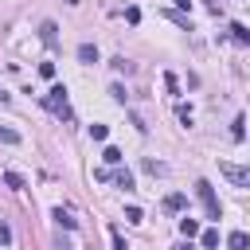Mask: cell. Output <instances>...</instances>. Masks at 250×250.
<instances>
[{
    "instance_id": "cell-1",
    "label": "cell",
    "mask_w": 250,
    "mask_h": 250,
    "mask_svg": "<svg viewBox=\"0 0 250 250\" xmlns=\"http://www.w3.org/2000/svg\"><path fill=\"white\" fill-rule=\"evenodd\" d=\"M43 105L55 113V117H62V121H70V105H66V86H51L47 94H43Z\"/></svg>"
},
{
    "instance_id": "cell-2",
    "label": "cell",
    "mask_w": 250,
    "mask_h": 250,
    "mask_svg": "<svg viewBox=\"0 0 250 250\" xmlns=\"http://www.w3.org/2000/svg\"><path fill=\"white\" fill-rule=\"evenodd\" d=\"M195 195L203 199V211H207V219H219V215H223V207H219V199H215V188H211L207 180H195Z\"/></svg>"
},
{
    "instance_id": "cell-3",
    "label": "cell",
    "mask_w": 250,
    "mask_h": 250,
    "mask_svg": "<svg viewBox=\"0 0 250 250\" xmlns=\"http://www.w3.org/2000/svg\"><path fill=\"white\" fill-rule=\"evenodd\" d=\"M219 172H223L234 188H250V172H246V168H238V164H227V160H223V164H219Z\"/></svg>"
},
{
    "instance_id": "cell-4",
    "label": "cell",
    "mask_w": 250,
    "mask_h": 250,
    "mask_svg": "<svg viewBox=\"0 0 250 250\" xmlns=\"http://www.w3.org/2000/svg\"><path fill=\"white\" fill-rule=\"evenodd\" d=\"M39 39H43L47 47H59V23H55V20H43V23H39Z\"/></svg>"
},
{
    "instance_id": "cell-5",
    "label": "cell",
    "mask_w": 250,
    "mask_h": 250,
    "mask_svg": "<svg viewBox=\"0 0 250 250\" xmlns=\"http://www.w3.org/2000/svg\"><path fill=\"white\" fill-rule=\"evenodd\" d=\"M113 180H117V188L133 191V172H129V168H117V172H113Z\"/></svg>"
},
{
    "instance_id": "cell-6",
    "label": "cell",
    "mask_w": 250,
    "mask_h": 250,
    "mask_svg": "<svg viewBox=\"0 0 250 250\" xmlns=\"http://www.w3.org/2000/svg\"><path fill=\"white\" fill-rule=\"evenodd\" d=\"M184 203H188V199H184L180 191H172V195H164V211H184Z\"/></svg>"
},
{
    "instance_id": "cell-7",
    "label": "cell",
    "mask_w": 250,
    "mask_h": 250,
    "mask_svg": "<svg viewBox=\"0 0 250 250\" xmlns=\"http://www.w3.org/2000/svg\"><path fill=\"white\" fill-rule=\"evenodd\" d=\"M227 246H230V250H246V246H250V238H246V230H234V234L227 238Z\"/></svg>"
},
{
    "instance_id": "cell-8",
    "label": "cell",
    "mask_w": 250,
    "mask_h": 250,
    "mask_svg": "<svg viewBox=\"0 0 250 250\" xmlns=\"http://www.w3.org/2000/svg\"><path fill=\"white\" fill-rule=\"evenodd\" d=\"M78 59H82V62H98V47H94V43H82V47H78Z\"/></svg>"
},
{
    "instance_id": "cell-9",
    "label": "cell",
    "mask_w": 250,
    "mask_h": 250,
    "mask_svg": "<svg viewBox=\"0 0 250 250\" xmlns=\"http://www.w3.org/2000/svg\"><path fill=\"white\" fill-rule=\"evenodd\" d=\"M180 234H184V238H195V234H199V223H195V219H180Z\"/></svg>"
},
{
    "instance_id": "cell-10",
    "label": "cell",
    "mask_w": 250,
    "mask_h": 250,
    "mask_svg": "<svg viewBox=\"0 0 250 250\" xmlns=\"http://www.w3.org/2000/svg\"><path fill=\"white\" fill-rule=\"evenodd\" d=\"M199 242H203V250H215V246H219V230H215V227H211V230H203V234H199Z\"/></svg>"
},
{
    "instance_id": "cell-11",
    "label": "cell",
    "mask_w": 250,
    "mask_h": 250,
    "mask_svg": "<svg viewBox=\"0 0 250 250\" xmlns=\"http://www.w3.org/2000/svg\"><path fill=\"white\" fill-rule=\"evenodd\" d=\"M230 35H234V43H250V31H246V23H230Z\"/></svg>"
},
{
    "instance_id": "cell-12",
    "label": "cell",
    "mask_w": 250,
    "mask_h": 250,
    "mask_svg": "<svg viewBox=\"0 0 250 250\" xmlns=\"http://www.w3.org/2000/svg\"><path fill=\"white\" fill-rule=\"evenodd\" d=\"M55 223H59V227H66V230H74V227H78V223H74V219H70L62 207H55Z\"/></svg>"
},
{
    "instance_id": "cell-13",
    "label": "cell",
    "mask_w": 250,
    "mask_h": 250,
    "mask_svg": "<svg viewBox=\"0 0 250 250\" xmlns=\"http://www.w3.org/2000/svg\"><path fill=\"white\" fill-rule=\"evenodd\" d=\"M0 141H4V145H20V133L8 129V125H0Z\"/></svg>"
},
{
    "instance_id": "cell-14",
    "label": "cell",
    "mask_w": 250,
    "mask_h": 250,
    "mask_svg": "<svg viewBox=\"0 0 250 250\" xmlns=\"http://www.w3.org/2000/svg\"><path fill=\"white\" fill-rule=\"evenodd\" d=\"M242 125H246V121H242V113H238V117H234V125H230V137H234V141H242V137H246V129H242Z\"/></svg>"
},
{
    "instance_id": "cell-15",
    "label": "cell",
    "mask_w": 250,
    "mask_h": 250,
    "mask_svg": "<svg viewBox=\"0 0 250 250\" xmlns=\"http://www.w3.org/2000/svg\"><path fill=\"white\" fill-rule=\"evenodd\" d=\"M102 156H105V164H121V148H113V145H105Z\"/></svg>"
},
{
    "instance_id": "cell-16",
    "label": "cell",
    "mask_w": 250,
    "mask_h": 250,
    "mask_svg": "<svg viewBox=\"0 0 250 250\" xmlns=\"http://www.w3.org/2000/svg\"><path fill=\"white\" fill-rule=\"evenodd\" d=\"M145 172H152V176H164V172H168V164H160V160H145Z\"/></svg>"
},
{
    "instance_id": "cell-17",
    "label": "cell",
    "mask_w": 250,
    "mask_h": 250,
    "mask_svg": "<svg viewBox=\"0 0 250 250\" xmlns=\"http://www.w3.org/2000/svg\"><path fill=\"white\" fill-rule=\"evenodd\" d=\"M4 184H8V188H16V191H20V188H23V176H20V172H4Z\"/></svg>"
},
{
    "instance_id": "cell-18",
    "label": "cell",
    "mask_w": 250,
    "mask_h": 250,
    "mask_svg": "<svg viewBox=\"0 0 250 250\" xmlns=\"http://www.w3.org/2000/svg\"><path fill=\"white\" fill-rule=\"evenodd\" d=\"M109 242H113V250H129V242L121 238V230H109Z\"/></svg>"
},
{
    "instance_id": "cell-19",
    "label": "cell",
    "mask_w": 250,
    "mask_h": 250,
    "mask_svg": "<svg viewBox=\"0 0 250 250\" xmlns=\"http://www.w3.org/2000/svg\"><path fill=\"white\" fill-rule=\"evenodd\" d=\"M164 90H168V94H180V82H176V74H164Z\"/></svg>"
},
{
    "instance_id": "cell-20",
    "label": "cell",
    "mask_w": 250,
    "mask_h": 250,
    "mask_svg": "<svg viewBox=\"0 0 250 250\" xmlns=\"http://www.w3.org/2000/svg\"><path fill=\"white\" fill-rule=\"evenodd\" d=\"M90 137H94V141H105L109 129H105V125H90Z\"/></svg>"
},
{
    "instance_id": "cell-21",
    "label": "cell",
    "mask_w": 250,
    "mask_h": 250,
    "mask_svg": "<svg viewBox=\"0 0 250 250\" xmlns=\"http://www.w3.org/2000/svg\"><path fill=\"white\" fill-rule=\"evenodd\" d=\"M125 219H129V223H141L145 211H141V207H125Z\"/></svg>"
},
{
    "instance_id": "cell-22",
    "label": "cell",
    "mask_w": 250,
    "mask_h": 250,
    "mask_svg": "<svg viewBox=\"0 0 250 250\" xmlns=\"http://www.w3.org/2000/svg\"><path fill=\"white\" fill-rule=\"evenodd\" d=\"M176 117H180L184 125H191V105H180V109H176Z\"/></svg>"
},
{
    "instance_id": "cell-23",
    "label": "cell",
    "mask_w": 250,
    "mask_h": 250,
    "mask_svg": "<svg viewBox=\"0 0 250 250\" xmlns=\"http://www.w3.org/2000/svg\"><path fill=\"white\" fill-rule=\"evenodd\" d=\"M39 74L43 78H55V62H39Z\"/></svg>"
},
{
    "instance_id": "cell-24",
    "label": "cell",
    "mask_w": 250,
    "mask_h": 250,
    "mask_svg": "<svg viewBox=\"0 0 250 250\" xmlns=\"http://www.w3.org/2000/svg\"><path fill=\"white\" fill-rule=\"evenodd\" d=\"M109 94H113V102H121V105H125V86H109Z\"/></svg>"
},
{
    "instance_id": "cell-25",
    "label": "cell",
    "mask_w": 250,
    "mask_h": 250,
    "mask_svg": "<svg viewBox=\"0 0 250 250\" xmlns=\"http://www.w3.org/2000/svg\"><path fill=\"white\" fill-rule=\"evenodd\" d=\"M12 242V230H8V223H0V246H8Z\"/></svg>"
},
{
    "instance_id": "cell-26",
    "label": "cell",
    "mask_w": 250,
    "mask_h": 250,
    "mask_svg": "<svg viewBox=\"0 0 250 250\" xmlns=\"http://www.w3.org/2000/svg\"><path fill=\"white\" fill-rule=\"evenodd\" d=\"M176 8H180V12H188V8H191V0H176Z\"/></svg>"
},
{
    "instance_id": "cell-27",
    "label": "cell",
    "mask_w": 250,
    "mask_h": 250,
    "mask_svg": "<svg viewBox=\"0 0 250 250\" xmlns=\"http://www.w3.org/2000/svg\"><path fill=\"white\" fill-rule=\"evenodd\" d=\"M176 250H191V238H188V242H180V246H176Z\"/></svg>"
},
{
    "instance_id": "cell-28",
    "label": "cell",
    "mask_w": 250,
    "mask_h": 250,
    "mask_svg": "<svg viewBox=\"0 0 250 250\" xmlns=\"http://www.w3.org/2000/svg\"><path fill=\"white\" fill-rule=\"evenodd\" d=\"M0 102H8V94H4V90H0Z\"/></svg>"
},
{
    "instance_id": "cell-29",
    "label": "cell",
    "mask_w": 250,
    "mask_h": 250,
    "mask_svg": "<svg viewBox=\"0 0 250 250\" xmlns=\"http://www.w3.org/2000/svg\"><path fill=\"white\" fill-rule=\"evenodd\" d=\"M66 4H78V0H66Z\"/></svg>"
}]
</instances>
